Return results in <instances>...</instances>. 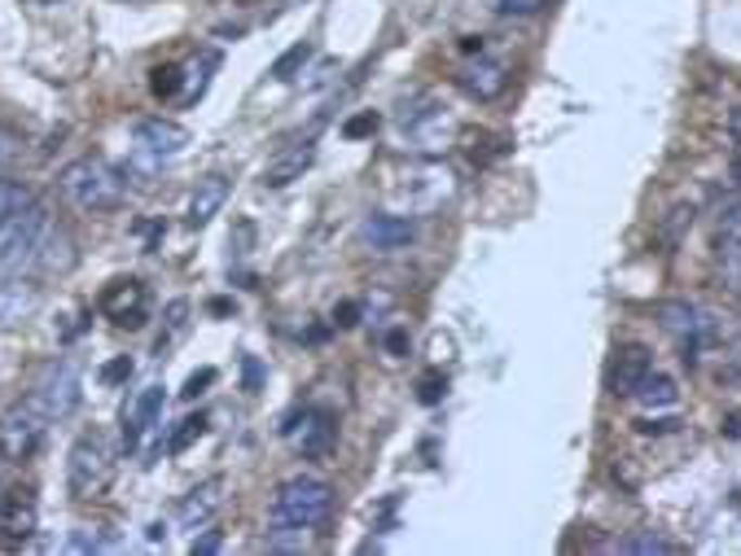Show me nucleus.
<instances>
[{"instance_id": "21", "label": "nucleus", "mask_w": 741, "mask_h": 556, "mask_svg": "<svg viewBox=\"0 0 741 556\" xmlns=\"http://www.w3.org/2000/svg\"><path fill=\"white\" fill-rule=\"evenodd\" d=\"M75 268V242L66 237V229H58V224H49V237H44V250H40V263H36V272H71Z\"/></svg>"}, {"instance_id": "9", "label": "nucleus", "mask_w": 741, "mask_h": 556, "mask_svg": "<svg viewBox=\"0 0 741 556\" xmlns=\"http://www.w3.org/2000/svg\"><path fill=\"white\" fill-rule=\"evenodd\" d=\"M84 390H79V368L71 360H53L40 368L36 386H31V403L49 416V421H66L79 408Z\"/></svg>"}, {"instance_id": "5", "label": "nucleus", "mask_w": 741, "mask_h": 556, "mask_svg": "<svg viewBox=\"0 0 741 556\" xmlns=\"http://www.w3.org/2000/svg\"><path fill=\"white\" fill-rule=\"evenodd\" d=\"M659 320H663V328L672 333V338L680 342L685 364H698V355L724 338L719 315H715V311H706V307H698V302H685V298L663 302V307H659Z\"/></svg>"}, {"instance_id": "26", "label": "nucleus", "mask_w": 741, "mask_h": 556, "mask_svg": "<svg viewBox=\"0 0 741 556\" xmlns=\"http://www.w3.org/2000/svg\"><path fill=\"white\" fill-rule=\"evenodd\" d=\"M202 434H206V416H202V412H197V416H184V421H180V425L171 429V438H167V452H171V456L189 452V448H193V442H197Z\"/></svg>"}, {"instance_id": "12", "label": "nucleus", "mask_w": 741, "mask_h": 556, "mask_svg": "<svg viewBox=\"0 0 741 556\" xmlns=\"http://www.w3.org/2000/svg\"><path fill=\"white\" fill-rule=\"evenodd\" d=\"M650 373H654L650 347H641V342L618 347L614 360H610V368H605V390H610L614 399H637V390H641V382H646Z\"/></svg>"}, {"instance_id": "18", "label": "nucleus", "mask_w": 741, "mask_h": 556, "mask_svg": "<svg viewBox=\"0 0 741 556\" xmlns=\"http://www.w3.org/2000/svg\"><path fill=\"white\" fill-rule=\"evenodd\" d=\"M316 163V145L311 141H298V145H285L277 158H268V167H264V189H285V184H294V180H303V171Z\"/></svg>"}, {"instance_id": "40", "label": "nucleus", "mask_w": 741, "mask_h": 556, "mask_svg": "<svg viewBox=\"0 0 741 556\" xmlns=\"http://www.w3.org/2000/svg\"><path fill=\"white\" fill-rule=\"evenodd\" d=\"M242 368H246V390L255 395V390H259V377H264V373H259V360H251V355H246V364H242Z\"/></svg>"}, {"instance_id": "8", "label": "nucleus", "mask_w": 741, "mask_h": 556, "mask_svg": "<svg viewBox=\"0 0 741 556\" xmlns=\"http://www.w3.org/2000/svg\"><path fill=\"white\" fill-rule=\"evenodd\" d=\"M44 425H49V416L31 399L18 403V408H10L5 416H0V461L27 465L44 448Z\"/></svg>"}, {"instance_id": "29", "label": "nucleus", "mask_w": 741, "mask_h": 556, "mask_svg": "<svg viewBox=\"0 0 741 556\" xmlns=\"http://www.w3.org/2000/svg\"><path fill=\"white\" fill-rule=\"evenodd\" d=\"M444 395H448V377H444L439 368H431V373H421V377H417V399L426 403V408H435Z\"/></svg>"}, {"instance_id": "42", "label": "nucleus", "mask_w": 741, "mask_h": 556, "mask_svg": "<svg viewBox=\"0 0 741 556\" xmlns=\"http://www.w3.org/2000/svg\"><path fill=\"white\" fill-rule=\"evenodd\" d=\"M728 184H732V189H741V154L728 163Z\"/></svg>"}, {"instance_id": "28", "label": "nucleus", "mask_w": 741, "mask_h": 556, "mask_svg": "<svg viewBox=\"0 0 741 556\" xmlns=\"http://www.w3.org/2000/svg\"><path fill=\"white\" fill-rule=\"evenodd\" d=\"M715 242H719V250L741 246V202H737V206H724L719 224H715Z\"/></svg>"}, {"instance_id": "3", "label": "nucleus", "mask_w": 741, "mask_h": 556, "mask_svg": "<svg viewBox=\"0 0 741 556\" xmlns=\"http://www.w3.org/2000/svg\"><path fill=\"white\" fill-rule=\"evenodd\" d=\"M334 513V487L321 478H290L272 495V526L277 530H316Z\"/></svg>"}, {"instance_id": "33", "label": "nucleus", "mask_w": 741, "mask_h": 556, "mask_svg": "<svg viewBox=\"0 0 741 556\" xmlns=\"http://www.w3.org/2000/svg\"><path fill=\"white\" fill-rule=\"evenodd\" d=\"M724 255V276H728V285L741 294V246H728V250H719Z\"/></svg>"}, {"instance_id": "43", "label": "nucleus", "mask_w": 741, "mask_h": 556, "mask_svg": "<svg viewBox=\"0 0 741 556\" xmlns=\"http://www.w3.org/2000/svg\"><path fill=\"white\" fill-rule=\"evenodd\" d=\"M728 132H732V141H741V105H737L732 115H728Z\"/></svg>"}, {"instance_id": "32", "label": "nucleus", "mask_w": 741, "mask_h": 556, "mask_svg": "<svg viewBox=\"0 0 741 556\" xmlns=\"http://www.w3.org/2000/svg\"><path fill=\"white\" fill-rule=\"evenodd\" d=\"M132 368H137V364H132V355H115L111 364H101V382H105V386H119V382H128V377H132Z\"/></svg>"}, {"instance_id": "44", "label": "nucleus", "mask_w": 741, "mask_h": 556, "mask_svg": "<svg viewBox=\"0 0 741 556\" xmlns=\"http://www.w3.org/2000/svg\"><path fill=\"white\" fill-rule=\"evenodd\" d=\"M27 5H58V0H27Z\"/></svg>"}, {"instance_id": "41", "label": "nucleus", "mask_w": 741, "mask_h": 556, "mask_svg": "<svg viewBox=\"0 0 741 556\" xmlns=\"http://www.w3.org/2000/svg\"><path fill=\"white\" fill-rule=\"evenodd\" d=\"M676 425H680V421H641L637 429H641V434H672Z\"/></svg>"}, {"instance_id": "1", "label": "nucleus", "mask_w": 741, "mask_h": 556, "mask_svg": "<svg viewBox=\"0 0 741 556\" xmlns=\"http://www.w3.org/2000/svg\"><path fill=\"white\" fill-rule=\"evenodd\" d=\"M49 224H53L49 210L36 206V202L0 224V281H18V276L36 272L44 237H49Z\"/></svg>"}, {"instance_id": "13", "label": "nucleus", "mask_w": 741, "mask_h": 556, "mask_svg": "<svg viewBox=\"0 0 741 556\" xmlns=\"http://www.w3.org/2000/svg\"><path fill=\"white\" fill-rule=\"evenodd\" d=\"M132 145H137V154L163 163V158H176L189 145V132L180 124H171V119H141L132 128Z\"/></svg>"}, {"instance_id": "24", "label": "nucleus", "mask_w": 741, "mask_h": 556, "mask_svg": "<svg viewBox=\"0 0 741 556\" xmlns=\"http://www.w3.org/2000/svg\"><path fill=\"white\" fill-rule=\"evenodd\" d=\"M311 53H316V49H311V44L303 40V44L285 49V53H281V57L272 62V70H268V75H272V79H281V83H290V79H298V75H303V66L311 62Z\"/></svg>"}, {"instance_id": "17", "label": "nucleus", "mask_w": 741, "mask_h": 556, "mask_svg": "<svg viewBox=\"0 0 741 556\" xmlns=\"http://www.w3.org/2000/svg\"><path fill=\"white\" fill-rule=\"evenodd\" d=\"M220 504H225V478H206L202 487H193V491L180 500L176 517H180L184 530H197V526H206L210 517L220 513Z\"/></svg>"}, {"instance_id": "10", "label": "nucleus", "mask_w": 741, "mask_h": 556, "mask_svg": "<svg viewBox=\"0 0 741 556\" xmlns=\"http://www.w3.org/2000/svg\"><path fill=\"white\" fill-rule=\"evenodd\" d=\"M281 434H285V442H290L298 456L321 461V456H330L338 429H334V416H330V412H321V408H303V412H294V416L281 425Z\"/></svg>"}, {"instance_id": "6", "label": "nucleus", "mask_w": 741, "mask_h": 556, "mask_svg": "<svg viewBox=\"0 0 741 556\" xmlns=\"http://www.w3.org/2000/svg\"><path fill=\"white\" fill-rule=\"evenodd\" d=\"M115 478V456H111V442L101 434H84L75 448H71V461H66V487L75 500H97L105 495Z\"/></svg>"}, {"instance_id": "20", "label": "nucleus", "mask_w": 741, "mask_h": 556, "mask_svg": "<svg viewBox=\"0 0 741 556\" xmlns=\"http://www.w3.org/2000/svg\"><path fill=\"white\" fill-rule=\"evenodd\" d=\"M225 202H229V180L225 176H206V180H197V189H193V197H189V229H206L210 219H216L220 210H225Z\"/></svg>"}, {"instance_id": "19", "label": "nucleus", "mask_w": 741, "mask_h": 556, "mask_svg": "<svg viewBox=\"0 0 741 556\" xmlns=\"http://www.w3.org/2000/svg\"><path fill=\"white\" fill-rule=\"evenodd\" d=\"M36 526H40V513H36V500L27 491L0 495V534L5 539H31Z\"/></svg>"}, {"instance_id": "36", "label": "nucleus", "mask_w": 741, "mask_h": 556, "mask_svg": "<svg viewBox=\"0 0 741 556\" xmlns=\"http://www.w3.org/2000/svg\"><path fill=\"white\" fill-rule=\"evenodd\" d=\"M334 324H338V328H356V324H360V302H352V298L338 302V307H334Z\"/></svg>"}, {"instance_id": "11", "label": "nucleus", "mask_w": 741, "mask_h": 556, "mask_svg": "<svg viewBox=\"0 0 741 556\" xmlns=\"http://www.w3.org/2000/svg\"><path fill=\"white\" fill-rule=\"evenodd\" d=\"M97 307H101L105 320H115L119 328H141L145 315H150V294H145V285L137 276H119V281H111L101 289Z\"/></svg>"}, {"instance_id": "34", "label": "nucleus", "mask_w": 741, "mask_h": 556, "mask_svg": "<svg viewBox=\"0 0 741 556\" xmlns=\"http://www.w3.org/2000/svg\"><path fill=\"white\" fill-rule=\"evenodd\" d=\"M220 547H225V534H220V530H206V534H197V539L189 543L193 556H210V552H220Z\"/></svg>"}, {"instance_id": "25", "label": "nucleus", "mask_w": 741, "mask_h": 556, "mask_svg": "<svg viewBox=\"0 0 741 556\" xmlns=\"http://www.w3.org/2000/svg\"><path fill=\"white\" fill-rule=\"evenodd\" d=\"M180 83H184V66H176V62H163V66L150 70V92L158 101H171L180 92Z\"/></svg>"}, {"instance_id": "35", "label": "nucleus", "mask_w": 741, "mask_h": 556, "mask_svg": "<svg viewBox=\"0 0 741 556\" xmlns=\"http://www.w3.org/2000/svg\"><path fill=\"white\" fill-rule=\"evenodd\" d=\"M216 377H220L216 368H202V373H193V377L184 382V390H180V399H197V395H202V390H206L210 382H216Z\"/></svg>"}, {"instance_id": "27", "label": "nucleus", "mask_w": 741, "mask_h": 556, "mask_svg": "<svg viewBox=\"0 0 741 556\" xmlns=\"http://www.w3.org/2000/svg\"><path fill=\"white\" fill-rule=\"evenodd\" d=\"M27 206H31V189L18 184V180H5V176H0V224H5L10 215L27 210Z\"/></svg>"}, {"instance_id": "15", "label": "nucleus", "mask_w": 741, "mask_h": 556, "mask_svg": "<svg viewBox=\"0 0 741 556\" xmlns=\"http://www.w3.org/2000/svg\"><path fill=\"white\" fill-rule=\"evenodd\" d=\"M163 403H167V395H163V386H145L128 408H124V452H137L141 448V438L158 425V416H163Z\"/></svg>"}, {"instance_id": "31", "label": "nucleus", "mask_w": 741, "mask_h": 556, "mask_svg": "<svg viewBox=\"0 0 741 556\" xmlns=\"http://www.w3.org/2000/svg\"><path fill=\"white\" fill-rule=\"evenodd\" d=\"M496 5V14H504V18H532V14H540L549 0H491Z\"/></svg>"}, {"instance_id": "30", "label": "nucleus", "mask_w": 741, "mask_h": 556, "mask_svg": "<svg viewBox=\"0 0 741 556\" xmlns=\"http://www.w3.org/2000/svg\"><path fill=\"white\" fill-rule=\"evenodd\" d=\"M382 128V115H373V109H360V115H352L347 124H343V137L347 141H365V137H373Z\"/></svg>"}, {"instance_id": "37", "label": "nucleus", "mask_w": 741, "mask_h": 556, "mask_svg": "<svg viewBox=\"0 0 741 556\" xmlns=\"http://www.w3.org/2000/svg\"><path fill=\"white\" fill-rule=\"evenodd\" d=\"M14 158H18V137L10 128H0V171H5Z\"/></svg>"}, {"instance_id": "16", "label": "nucleus", "mask_w": 741, "mask_h": 556, "mask_svg": "<svg viewBox=\"0 0 741 556\" xmlns=\"http://www.w3.org/2000/svg\"><path fill=\"white\" fill-rule=\"evenodd\" d=\"M457 83H461L465 96H474V101L487 105V101H500V96H504V88H509V66L478 53V62H470V66L457 75Z\"/></svg>"}, {"instance_id": "4", "label": "nucleus", "mask_w": 741, "mask_h": 556, "mask_svg": "<svg viewBox=\"0 0 741 556\" xmlns=\"http://www.w3.org/2000/svg\"><path fill=\"white\" fill-rule=\"evenodd\" d=\"M399 141L417 158H444L448 145L457 141V115L448 105H439V101H421L417 109H404Z\"/></svg>"}, {"instance_id": "39", "label": "nucleus", "mask_w": 741, "mask_h": 556, "mask_svg": "<svg viewBox=\"0 0 741 556\" xmlns=\"http://www.w3.org/2000/svg\"><path fill=\"white\" fill-rule=\"evenodd\" d=\"M184 315H189V302H171V307H167V324H171V333H180V328H184Z\"/></svg>"}, {"instance_id": "22", "label": "nucleus", "mask_w": 741, "mask_h": 556, "mask_svg": "<svg viewBox=\"0 0 741 556\" xmlns=\"http://www.w3.org/2000/svg\"><path fill=\"white\" fill-rule=\"evenodd\" d=\"M614 552H631V556H676L680 543H672V539L659 534V530H631L627 539L614 543Z\"/></svg>"}, {"instance_id": "2", "label": "nucleus", "mask_w": 741, "mask_h": 556, "mask_svg": "<svg viewBox=\"0 0 741 556\" xmlns=\"http://www.w3.org/2000/svg\"><path fill=\"white\" fill-rule=\"evenodd\" d=\"M58 189H62L79 210H119L124 197H128L124 176H119L111 163H101V158H75L71 167H62Z\"/></svg>"}, {"instance_id": "14", "label": "nucleus", "mask_w": 741, "mask_h": 556, "mask_svg": "<svg viewBox=\"0 0 741 556\" xmlns=\"http://www.w3.org/2000/svg\"><path fill=\"white\" fill-rule=\"evenodd\" d=\"M417 237V229H412V215H369L365 224H360V242L369 246V250H378V255H395V250H404L408 242Z\"/></svg>"}, {"instance_id": "38", "label": "nucleus", "mask_w": 741, "mask_h": 556, "mask_svg": "<svg viewBox=\"0 0 741 556\" xmlns=\"http://www.w3.org/2000/svg\"><path fill=\"white\" fill-rule=\"evenodd\" d=\"M386 351H391L395 360L408 355V333H404V328H391V333H386Z\"/></svg>"}, {"instance_id": "7", "label": "nucleus", "mask_w": 741, "mask_h": 556, "mask_svg": "<svg viewBox=\"0 0 741 556\" xmlns=\"http://www.w3.org/2000/svg\"><path fill=\"white\" fill-rule=\"evenodd\" d=\"M452 189H457V176L439 158H421V167H412V176L395 184V206L399 215H431L452 197Z\"/></svg>"}, {"instance_id": "23", "label": "nucleus", "mask_w": 741, "mask_h": 556, "mask_svg": "<svg viewBox=\"0 0 741 556\" xmlns=\"http://www.w3.org/2000/svg\"><path fill=\"white\" fill-rule=\"evenodd\" d=\"M637 399H641L646 408H676L680 390H676V382H672V377H663V373H650V377L641 382Z\"/></svg>"}]
</instances>
